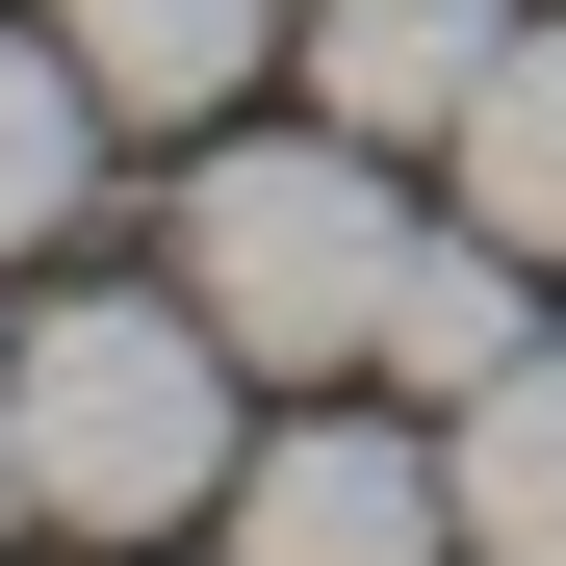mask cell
<instances>
[{"label":"cell","instance_id":"6da1fadb","mask_svg":"<svg viewBox=\"0 0 566 566\" xmlns=\"http://www.w3.org/2000/svg\"><path fill=\"white\" fill-rule=\"evenodd\" d=\"M27 360V515L77 541H180V515H232V335H207V283H77L52 335H0Z\"/></svg>","mask_w":566,"mask_h":566},{"label":"cell","instance_id":"7a4b0ae2","mask_svg":"<svg viewBox=\"0 0 566 566\" xmlns=\"http://www.w3.org/2000/svg\"><path fill=\"white\" fill-rule=\"evenodd\" d=\"M180 283H207V335H232V360H387V283H412L387 129L207 155V180H180Z\"/></svg>","mask_w":566,"mask_h":566},{"label":"cell","instance_id":"3957f363","mask_svg":"<svg viewBox=\"0 0 566 566\" xmlns=\"http://www.w3.org/2000/svg\"><path fill=\"white\" fill-rule=\"evenodd\" d=\"M232 566H463V463H412L387 412H310L232 463Z\"/></svg>","mask_w":566,"mask_h":566},{"label":"cell","instance_id":"277c9868","mask_svg":"<svg viewBox=\"0 0 566 566\" xmlns=\"http://www.w3.org/2000/svg\"><path fill=\"white\" fill-rule=\"evenodd\" d=\"M490 52H515V0H335L310 27V104L387 129V155H438L463 104H490Z\"/></svg>","mask_w":566,"mask_h":566},{"label":"cell","instance_id":"5b68a950","mask_svg":"<svg viewBox=\"0 0 566 566\" xmlns=\"http://www.w3.org/2000/svg\"><path fill=\"white\" fill-rule=\"evenodd\" d=\"M52 52L104 77L129 129H232L258 104V0H52Z\"/></svg>","mask_w":566,"mask_h":566},{"label":"cell","instance_id":"8992f818","mask_svg":"<svg viewBox=\"0 0 566 566\" xmlns=\"http://www.w3.org/2000/svg\"><path fill=\"white\" fill-rule=\"evenodd\" d=\"M463 566H566V335L463 387Z\"/></svg>","mask_w":566,"mask_h":566},{"label":"cell","instance_id":"52a82bcc","mask_svg":"<svg viewBox=\"0 0 566 566\" xmlns=\"http://www.w3.org/2000/svg\"><path fill=\"white\" fill-rule=\"evenodd\" d=\"M438 155H463V232L566 258V27H515V52H490V104H463Z\"/></svg>","mask_w":566,"mask_h":566},{"label":"cell","instance_id":"ba28073f","mask_svg":"<svg viewBox=\"0 0 566 566\" xmlns=\"http://www.w3.org/2000/svg\"><path fill=\"white\" fill-rule=\"evenodd\" d=\"M104 129H129L104 77H77L52 27H0V258H52V232H77V180H104Z\"/></svg>","mask_w":566,"mask_h":566},{"label":"cell","instance_id":"9c48e42d","mask_svg":"<svg viewBox=\"0 0 566 566\" xmlns=\"http://www.w3.org/2000/svg\"><path fill=\"white\" fill-rule=\"evenodd\" d=\"M515 283H541L515 232H412V283H387V360H412V387H438V412H463V387H490V360L541 335V310H515Z\"/></svg>","mask_w":566,"mask_h":566},{"label":"cell","instance_id":"30bf717a","mask_svg":"<svg viewBox=\"0 0 566 566\" xmlns=\"http://www.w3.org/2000/svg\"><path fill=\"white\" fill-rule=\"evenodd\" d=\"M0 515H27V360H0Z\"/></svg>","mask_w":566,"mask_h":566}]
</instances>
